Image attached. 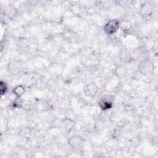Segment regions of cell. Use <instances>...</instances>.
I'll return each mask as SVG.
<instances>
[{"instance_id": "7a4b0ae2", "label": "cell", "mask_w": 158, "mask_h": 158, "mask_svg": "<svg viewBox=\"0 0 158 158\" xmlns=\"http://www.w3.org/2000/svg\"><path fill=\"white\" fill-rule=\"evenodd\" d=\"M120 20L116 19L110 20L104 27V32L108 35L115 33L120 29Z\"/></svg>"}, {"instance_id": "8fae6325", "label": "cell", "mask_w": 158, "mask_h": 158, "mask_svg": "<svg viewBox=\"0 0 158 158\" xmlns=\"http://www.w3.org/2000/svg\"><path fill=\"white\" fill-rule=\"evenodd\" d=\"M13 93L15 95L16 97L22 98V96L25 94V88L22 85H17L12 90Z\"/></svg>"}, {"instance_id": "5b68a950", "label": "cell", "mask_w": 158, "mask_h": 158, "mask_svg": "<svg viewBox=\"0 0 158 158\" xmlns=\"http://www.w3.org/2000/svg\"><path fill=\"white\" fill-rule=\"evenodd\" d=\"M140 13L144 17L151 16L153 14V6L152 4L148 1L144 2L141 6Z\"/></svg>"}, {"instance_id": "9a60e30c", "label": "cell", "mask_w": 158, "mask_h": 158, "mask_svg": "<svg viewBox=\"0 0 158 158\" xmlns=\"http://www.w3.org/2000/svg\"><path fill=\"white\" fill-rule=\"evenodd\" d=\"M123 112L125 113V115H130L133 112V108L130 106L127 105L124 107V108L123 109Z\"/></svg>"}, {"instance_id": "8992f818", "label": "cell", "mask_w": 158, "mask_h": 158, "mask_svg": "<svg viewBox=\"0 0 158 158\" xmlns=\"http://www.w3.org/2000/svg\"><path fill=\"white\" fill-rule=\"evenodd\" d=\"M83 138L78 135H75L70 136L68 139V144L72 148H77L82 144L83 142Z\"/></svg>"}, {"instance_id": "5bb4252c", "label": "cell", "mask_w": 158, "mask_h": 158, "mask_svg": "<svg viewBox=\"0 0 158 158\" xmlns=\"http://www.w3.org/2000/svg\"><path fill=\"white\" fill-rule=\"evenodd\" d=\"M8 91V86L6 83L2 80L0 82V93L1 95L2 96L5 95V94Z\"/></svg>"}, {"instance_id": "277c9868", "label": "cell", "mask_w": 158, "mask_h": 158, "mask_svg": "<svg viewBox=\"0 0 158 158\" xmlns=\"http://www.w3.org/2000/svg\"><path fill=\"white\" fill-rule=\"evenodd\" d=\"M83 91L87 97L94 98L98 91V86L95 83L91 82L85 86Z\"/></svg>"}, {"instance_id": "52a82bcc", "label": "cell", "mask_w": 158, "mask_h": 158, "mask_svg": "<svg viewBox=\"0 0 158 158\" xmlns=\"http://www.w3.org/2000/svg\"><path fill=\"white\" fill-rule=\"evenodd\" d=\"M75 125V122L72 119L66 117L62 120L61 126L62 129L66 132L69 133L73 128Z\"/></svg>"}, {"instance_id": "4fadbf2b", "label": "cell", "mask_w": 158, "mask_h": 158, "mask_svg": "<svg viewBox=\"0 0 158 158\" xmlns=\"http://www.w3.org/2000/svg\"><path fill=\"white\" fill-rule=\"evenodd\" d=\"M33 107V103L30 100H25L23 102L22 109L25 110H30Z\"/></svg>"}, {"instance_id": "9c48e42d", "label": "cell", "mask_w": 158, "mask_h": 158, "mask_svg": "<svg viewBox=\"0 0 158 158\" xmlns=\"http://www.w3.org/2000/svg\"><path fill=\"white\" fill-rule=\"evenodd\" d=\"M16 12H17L16 8L12 4H9L7 6L5 7L4 13L9 18L14 17L15 15Z\"/></svg>"}, {"instance_id": "7c38bea8", "label": "cell", "mask_w": 158, "mask_h": 158, "mask_svg": "<svg viewBox=\"0 0 158 158\" xmlns=\"http://www.w3.org/2000/svg\"><path fill=\"white\" fill-rule=\"evenodd\" d=\"M23 101L22 99L20 97H16L14 101L12 103V106L13 108L15 109H20L22 108V104H23Z\"/></svg>"}, {"instance_id": "3957f363", "label": "cell", "mask_w": 158, "mask_h": 158, "mask_svg": "<svg viewBox=\"0 0 158 158\" xmlns=\"http://www.w3.org/2000/svg\"><path fill=\"white\" fill-rule=\"evenodd\" d=\"M113 105V99L109 96H103L98 101V106L103 111H106L112 109Z\"/></svg>"}, {"instance_id": "6da1fadb", "label": "cell", "mask_w": 158, "mask_h": 158, "mask_svg": "<svg viewBox=\"0 0 158 158\" xmlns=\"http://www.w3.org/2000/svg\"><path fill=\"white\" fill-rule=\"evenodd\" d=\"M138 70L143 76H151L154 73V65L152 62L149 59H144L139 63Z\"/></svg>"}, {"instance_id": "30bf717a", "label": "cell", "mask_w": 158, "mask_h": 158, "mask_svg": "<svg viewBox=\"0 0 158 158\" xmlns=\"http://www.w3.org/2000/svg\"><path fill=\"white\" fill-rule=\"evenodd\" d=\"M131 27H132L131 23L128 20H125L120 22V28L124 33H128L129 31L131 30Z\"/></svg>"}, {"instance_id": "ba28073f", "label": "cell", "mask_w": 158, "mask_h": 158, "mask_svg": "<svg viewBox=\"0 0 158 158\" xmlns=\"http://www.w3.org/2000/svg\"><path fill=\"white\" fill-rule=\"evenodd\" d=\"M128 73V69L123 65H118L115 69V74L118 78L125 77Z\"/></svg>"}]
</instances>
